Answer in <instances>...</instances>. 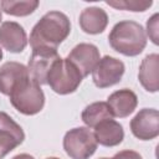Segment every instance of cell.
<instances>
[{
    "label": "cell",
    "instance_id": "6da1fadb",
    "mask_svg": "<svg viewBox=\"0 0 159 159\" xmlns=\"http://www.w3.org/2000/svg\"><path fill=\"white\" fill-rule=\"evenodd\" d=\"M71 32V22L67 15L61 11L46 12L30 34V45L32 48L47 47L57 50V46L67 39Z\"/></svg>",
    "mask_w": 159,
    "mask_h": 159
},
{
    "label": "cell",
    "instance_id": "7a4b0ae2",
    "mask_svg": "<svg viewBox=\"0 0 159 159\" xmlns=\"http://www.w3.org/2000/svg\"><path fill=\"white\" fill-rule=\"evenodd\" d=\"M111 47L124 55L137 56L147 46V34L143 26L132 20L117 22L108 35Z\"/></svg>",
    "mask_w": 159,
    "mask_h": 159
},
{
    "label": "cell",
    "instance_id": "3957f363",
    "mask_svg": "<svg viewBox=\"0 0 159 159\" xmlns=\"http://www.w3.org/2000/svg\"><path fill=\"white\" fill-rule=\"evenodd\" d=\"M82 78V75L72 62L67 58L60 57L52 65L47 75L46 84H48L51 89L58 94H68L78 88Z\"/></svg>",
    "mask_w": 159,
    "mask_h": 159
},
{
    "label": "cell",
    "instance_id": "277c9868",
    "mask_svg": "<svg viewBox=\"0 0 159 159\" xmlns=\"http://www.w3.org/2000/svg\"><path fill=\"white\" fill-rule=\"evenodd\" d=\"M10 102L16 111L25 116H34L42 111L45 106V94L41 87L30 78L21 82L11 93Z\"/></svg>",
    "mask_w": 159,
    "mask_h": 159
},
{
    "label": "cell",
    "instance_id": "5b68a950",
    "mask_svg": "<svg viewBox=\"0 0 159 159\" xmlns=\"http://www.w3.org/2000/svg\"><path fill=\"white\" fill-rule=\"evenodd\" d=\"M97 140L88 127H78L68 130L63 137V149L71 159H89L96 149Z\"/></svg>",
    "mask_w": 159,
    "mask_h": 159
},
{
    "label": "cell",
    "instance_id": "8992f818",
    "mask_svg": "<svg viewBox=\"0 0 159 159\" xmlns=\"http://www.w3.org/2000/svg\"><path fill=\"white\" fill-rule=\"evenodd\" d=\"M60 58L57 50L47 48V47H36L32 48V53L30 56L27 63V73L29 78L37 83L39 86L46 84L47 75L55 63Z\"/></svg>",
    "mask_w": 159,
    "mask_h": 159
},
{
    "label": "cell",
    "instance_id": "52a82bcc",
    "mask_svg": "<svg viewBox=\"0 0 159 159\" xmlns=\"http://www.w3.org/2000/svg\"><path fill=\"white\" fill-rule=\"evenodd\" d=\"M124 71L125 67L120 60L107 55L102 57L93 68L92 80L98 88H107L117 84L122 80Z\"/></svg>",
    "mask_w": 159,
    "mask_h": 159
},
{
    "label": "cell",
    "instance_id": "ba28073f",
    "mask_svg": "<svg viewBox=\"0 0 159 159\" xmlns=\"http://www.w3.org/2000/svg\"><path fill=\"white\" fill-rule=\"evenodd\" d=\"M133 135L140 140H150L159 135V113L154 108L140 109L130 120Z\"/></svg>",
    "mask_w": 159,
    "mask_h": 159
},
{
    "label": "cell",
    "instance_id": "9c48e42d",
    "mask_svg": "<svg viewBox=\"0 0 159 159\" xmlns=\"http://www.w3.org/2000/svg\"><path fill=\"white\" fill-rule=\"evenodd\" d=\"M25 139L22 128L5 112H0V159L20 145Z\"/></svg>",
    "mask_w": 159,
    "mask_h": 159
},
{
    "label": "cell",
    "instance_id": "30bf717a",
    "mask_svg": "<svg viewBox=\"0 0 159 159\" xmlns=\"http://www.w3.org/2000/svg\"><path fill=\"white\" fill-rule=\"evenodd\" d=\"M66 58L76 66L82 77L88 76L101 60L99 50L97 48V46L86 42L76 45Z\"/></svg>",
    "mask_w": 159,
    "mask_h": 159
},
{
    "label": "cell",
    "instance_id": "8fae6325",
    "mask_svg": "<svg viewBox=\"0 0 159 159\" xmlns=\"http://www.w3.org/2000/svg\"><path fill=\"white\" fill-rule=\"evenodd\" d=\"M0 45L12 53L22 52L27 45L24 27L15 21H5L0 26Z\"/></svg>",
    "mask_w": 159,
    "mask_h": 159
},
{
    "label": "cell",
    "instance_id": "7c38bea8",
    "mask_svg": "<svg viewBox=\"0 0 159 159\" xmlns=\"http://www.w3.org/2000/svg\"><path fill=\"white\" fill-rule=\"evenodd\" d=\"M27 78L29 73L25 65L15 61L5 62L0 66V92L5 96H10V93Z\"/></svg>",
    "mask_w": 159,
    "mask_h": 159
},
{
    "label": "cell",
    "instance_id": "4fadbf2b",
    "mask_svg": "<svg viewBox=\"0 0 159 159\" xmlns=\"http://www.w3.org/2000/svg\"><path fill=\"white\" fill-rule=\"evenodd\" d=\"M107 103L111 107L114 117L125 118L129 114H132L134 112V109L137 108L138 97L132 89L122 88L119 91L113 92L108 97Z\"/></svg>",
    "mask_w": 159,
    "mask_h": 159
},
{
    "label": "cell",
    "instance_id": "5bb4252c",
    "mask_svg": "<svg viewBox=\"0 0 159 159\" xmlns=\"http://www.w3.org/2000/svg\"><path fill=\"white\" fill-rule=\"evenodd\" d=\"M80 26L81 29L89 35H97L106 30L108 25L107 12L97 6L86 7L80 15Z\"/></svg>",
    "mask_w": 159,
    "mask_h": 159
},
{
    "label": "cell",
    "instance_id": "9a60e30c",
    "mask_svg": "<svg viewBox=\"0 0 159 159\" xmlns=\"http://www.w3.org/2000/svg\"><path fill=\"white\" fill-rule=\"evenodd\" d=\"M93 134L97 143L104 147H116L120 144L124 138V130L122 124L113 119H107L98 123L94 127Z\"/></svg>",
    "mask_w": 159,
    "mask_h": 159
},
{
    "label": "cell",
    "instance_id": "2e32d148",
    "mask_svg": "<svg viewBox=\"0 0 159 159\" xmlns=\"http://www.w3.org/2000/svg\"><path fill=\"white\" fill-rule=\"evenodd\" d=\"M158 70H159V56L158 53L147 55L139 66L138 78L140 84L148 92H157L159 88L158 80Z\"/></svg>",
    "mask_w": 159,
    "mask_h": 159
},
{
    "label": "cell",
    "instance_id": "e0dca14e",
    "mask_svg": "<svg viewBox=\"0 0 159 159\" xmlns=\"http://www.w3.org/2000/svg\"><path fill=\"white\" fill-rule=\"evenodd\" d=\"M113 113H112V109L111 107L108 106L107 102H94V103H91L88 104L82 114H81V118L83 120V123L89 128H94L98 123L103 122V120H107V119H113Z\"/></svg>",
    "mask_w": 159,
    "mask_h": 159
},
{
    "label": "cell",
    "instance_id": "ac0fdd59",
    "mask_svg": "<svg viewBox=\"0 0 159 159\" xmlns=\"http://www.w3.org/2000/svg\"><path fill=\"white\" fill-rule=\"evenodd\" d=\"M37 0H26V1H14V0H2L0 2V7L4 12L12 16H27L32 14L37 6Z\"/></svg>",
    "mask_w": 159,
    "mask_h": 159
},
{
    "label": "cell",
    "instance_id": "d6986e66",
    "mask_svg": "<svg viewBox=\"0 0 159 159\" xmlns=\"http://www.w3.org/2000/svg\"><path fill=\"white\" fill-rule=\"evenodd\" d=\"M107 5L119 9V10H128V11H145L153 5L152 0H122V1H106Z\"/></svg>",
    "mask_w": 159,
    "mask_h": 159
},
{
    "label": "cell",
    "instance_id": "ffe728a7",
    "mask_svg": "<svg viewBox=\"0 0 159 159\" xmlns=\"http://www.w3.org/2000/svg\"><path fill=\"white\" fill-rule=\"evenodd\" d=\"M158 19H159V15L154 14L147 21V32L154 45H158Z\"/></svg>",
    "mask_w": 159,
    "mask_h": 159
},
{
    "label": "cell",
    "instance_id": "44dd1931",
    "mask_svg": "<svg viewBox=\"0 0 159 159\" xmlns=\"http://www.w3.org/2000/svg\"><path fill=\"white\" fill-rule=\"evenodd\" d=\"M111 159H143L142 155L135 152V150H129V149H125V150H122V152H118L113 158Z\"/></svg>",
    "mask_w": 159,
    "mask_h": 159
},
{
    "label": "cell",
    "instance_id": "7402d4cb",
    "mask_svg": "<svg viewBox=\"0 0 159 159\" xmlns=\"http://www.w3.org/2000/svg\"><path fill=\"white\" fill-rule=\"evenodd\" d=\"M12 159H35L32 155H30V154H26V153H21V154H17V155H15Z\"/></svg>",
    "mask_w": 159,
    "mask_h": 159
},
{
    "label": "cell",
    "instance_id": "603a6c76",
    "mask_svg": "<svg viewBox=\"0 0 159 159\" xmlns=\"http://www.w3.org/2000/svg\"><path fill=\"white\" fill-rule=\"evenodd\" d=\"M2 58V50H1V47H0V60Z\"/></svg>",
    "mask_w": 159,
    "mask_h": 159
},
{
    "label": "cell",
    "instance_id": "cb8c5ba5",
    "mask_svg": "<svg viewBox=\"0 0 159 159\" xmlns=\"http://www.w3.org/2000/svg\"><path fill=\"white\" fill-rule=\"evenodd\" d=\"M46 159H60V158H56V157H48V158H46Z\"/></svg>",
    "mask_w": 159,
    "mask_h": 159
},
{
    "label": "cell",
    "instance_id": "d4e9b609",
    "mask_svg": "<svg viewBox=\"0 0 159 159\" xmlns=\"http://www.w3.org/2000/svg\"><path fill=\"white\" fill-rule=\"evenodd\" d=\"M1 9V7H0ZM0 21H1V10H0Z\"/></svg>",
    "mask_w": 159,
    "mask_h": 159
},
{
    "label": "cell",
    "instance_id": "484cf974",
    "mask_svg": "<svg viewBox=\"0 0 159 159\" xmlns=\"http://www.w3.org/2000/svg\"><path fill=\"white\" fill-rule=\"evenodd\" d=\"M99 159H109V158H104V157H103V158H99Z\"/></svg>",
    "mask_w": 159,
    "mask_h": 159
}]
</instances>
